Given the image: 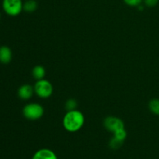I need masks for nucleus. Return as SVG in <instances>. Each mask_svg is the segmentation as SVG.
I'll return each mask as SVG.
<instances>
[{
	"mask_svg": "<svg viewBox=\"0 0 159 159\" xmlns=\"http://www.w3.org/2000/svg\"><path fill=\"white\" fill-rule=\"evenodd\" d=\"M85 117L82 112L77 110L67 111L63 118V127L70 133L77 132L83 127Z\"/></svg>",
	"mask_w": 159,
	"mask_h": 159,
	"instance_id": "obj_1",
	"label": "nucleus"
},
{
	"mask_svg": "<svg viewBox=\"0 0 159 159\" xmlns=\"http://www.w3.org/2000/svg\"><path fill=\"white\" fill-rule=\"evenodd\" d=\"M44 110L40 104L37 102L28 103L23 107V115L29 120H37L43 116Z\"/></svg>",
	"mask_w": 159,
	"mask_h": 159,
	"instance_id": "obj_2",
	"label": "nucleus"
},
{
	"mask_svg": "<svg viewBox=\"0 0 159 159\" xmlns=\"http://www.w3.org/2000/svg\"><path fill=\"white\" fill-rule=\"evenodd\" d=\"M34 93L41 99H48L53 93V85L49 81L43 79L37 80L34 86Z\"/></svg>",
	"mask_w": 159,
	"mask_h": 159,
	"instance_id": "obj_3",
	"label": "nucleus"
},
{
	"mask_svg": "<svg viewBox=\"0 0 159 159\" xmlns=\"http://www.w3.org/2000/svg\"><path fill=\"white\" fill-rule=\"evenodd\" d=\"M3 11L10 16H16L23 10L22 0H2Z\"/></svg>",
	"mask_w": 159,
	"mask_h": 159,
	"instance_id": "obj_4",
	"label": "nucleus"
},
{
	"mask_svg": "<svg viewBox=\"0 0 159 159\" xmlns=\"http://www.w3.org/2000/svg\"><path fill=\"white\" fill-rule=\"evenodd\" d=\"M103 124L105 128L108 131L112 132L113 134L125 129L124 128V124L122 120L116 117V116H107L104 120Z\"/></svg>",
	"mask_w": 159,
	"mask_h": 159,
	"instance_id": "obj_5",
	"label": "nucleus"
},
{
	"mask_svg": "<svg viewBox=\"0 0 159 159\" xmlns=\"http://www.w3.org/2000/svg\"><path fill=\"white\" fill-rule=\"evenodd\" d=\"M34 93V89L29 84L22 85L18 89V96L22 100H28L32 97Z\"/></svg>",
	"mask_w": 159,
	"mask_h": 159,
	"instance_id": "obj_6",
	"label": "nucleus"
},
{
	"mask_svg": "<svg viewBox=\"0 0 159 159\" xmlns=\"http://www.w3.org/2000/svg\"><path fill=\"white\" fill-rule=\"evenodd\" d=\"M12 58V52L10 48L3 45L0 47V63L6 64L10 63Z\"/></svg>",
	"mask_w": 159,
	"mask_h": 159,
	"instance_id": "obj_7",
	"label": "nucleus"
},
{
	"mask_svg": "<svg viewBox=\"0 0 159 159\" xmlns=\"http://www.w3.org/2000/svg\"><path fill=\"white\" fill-rule=\"evenodd\" d=\"M32 159H57V158L53 151L48 148H43L37 151L34 155Z\"/></svg>",
	"mask_w": 159,
	"mask_h": 159,
	"instance_id": "obj_8",
	"label": "nucleus"
},
{
	"mask_svg": "<svg viewBox=\"0 0 159 159\" xmlns=\"http://www.w3.org/2000/svg\"><path fill=\"white\" fill-rule=\"evenodd\" d=\"M46 71L42 65H36L32 70V75L36 80H40L44 79Z\"/></svg>",
	"mask_w": 159,
	"mask_h": 159,
	"instance_id": "obj_9",
	"label": "nucleus"
},
{
	"mask_svg": "<svg viewBox=\"0 0 159 159\" xmlns=\"http://www.w3.org/2000/svg\"><path fill=\"white\" fill-rule=\"evenodd\" d=\"M37 9V2L35 0H26L23 2V10L26 12H34Z\"/></svg>",
	"mask_w": 159,
	"mask_h": 159,
	"instance_id": "obj_10",
	"label": "nucleus"
},
{
	"mask_svg": "<svg viewBox=\"0 0 159 159\" xmlns=\"http://www.w3.org/2000/svg\"><path fill=\"white\" fill-rule=\"evenodd\" d=\"M148 107L152 113L159 116V99H152L149 102Z\"/></svg>",
	"mask_w": 159,
	"mask_h": 159,
	"instance_id": "obj_11",
	"label": "nucleus"
},
{
	"mask_svg": "<svg viewBox=\"0 0 159 159\" xmlns=\"http://www.w3.org/2000/svg\"><path fill=\"white\" fill-rule=\"evenodd\" d=\"M77 106V102H76L75 99H69L68 100L66 101V102H65V109H66L67 111H71V110H76Z\"/></svg>",
	"mask_w": 159,
	"mask_h": 159,
	"instance_id": "obj_12",
	"label": "nucleus"
},
{
	"mask_svg": "<svg viewBox=\"0 0 159 159\" xmlns=\"http://www.w3.org/2000/svg\"><path fill=\"white\" fill-rule=\"evenodd\" d=\"M143 1L144 0H124V2L127 6H132V7H138V6L141 5Z\"/></svg>",
	"mask_w": 159,
	"mask_h": 159,
	"instance_id": "obj_13",
	"label": "nucleus"
},
{
	"mask_svg": "<svg viewBox=\"0 0 159 159\" xmlns=\"http://www.w3.org/2000/svg\"><path fill=\"white\" fill-rule=\"evenodd\" d=\"M123 143H124L123 141H119V140L116 139L115 138H113V139L110 141V147L112 148L116 149V148H119L120 147L121 145H122Z\"/></svg>",
	"mask_w": 159,
	"mask_h": 159,
	"instance_id": "obj_14",
	"label": "nucleus"
},
{
	"mask_svg": "<svg viewBox=\"0 0 159 159\" xmlns=\"http://www.w3.org/2000/svg\"><path fill=\"white\" fill-rule=\"evenodd\" d=\"M159 0H144V2L148 7H155L158 5Z\"/></svg>",
	"mask_w": 159,
	"mask_h": 159,
	"instance_id": "obj_15",
	"label": "nucleus"
},
{
	"mask_svg": "<svg viewBox=\"0 0 159 159\" xmlns=\"http://www.w3.org/2000/svg\"><path fill=\"white\" fill-rule=\"evenodd\" d=\"M0 19H1V14H0Z\"/></svg>",
	"mask_w": 159,
	"mask_h": 159,
	"instance_id": "obj_16",
	"label": "nucleus"
}]
</instances>
